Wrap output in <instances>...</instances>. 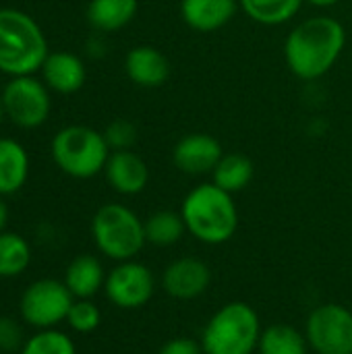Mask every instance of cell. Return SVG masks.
<instances>
[{
	"mask_svg": "<svg viewBox=\"0 0 352 354\" xmlns=\"http://www.w3.org/2000/svg\"><path fill=\"white\" fill-rule=\"evenodd\" d=\"M346 48L344 25L328 15L297 23L284 39L288 71L301 81H317L328 75Z\"/></svg>",
	"mask_w": 352,
	"mask_h": 354,
	"instance_id": "cell-1",
	"label": "cell"
},
{
	"mask_svg": "<svg viewBox=\"0 0 352 354\" xmlns=\"http://www.w3.org/2000/svg\"><path fill=\"white\" fill-rule=\"evenodd\" d=\"M187 232L203 245H224L239 228V207L234 195L218 185L201 183L193 187L180 205Z\"/></svg>",
	"mask_w": 352,
	"mask_h": 354,
	"instance_id": "cell-2",
	"label": "cell"
},
{
	"mask_svg": "<svg viewBox=\"0 0 352 354\" xmlns=\"http://www.w3.org/2000/svg\"><path fill=\"white\" fill-rule=\"evenodd\" d=\"M48 39L35 19L19 8H0V73L23 77L41 71Z\"/></svg>",
	"mask_w": 352,
	"mask_h": 354,
	"instance_id": "cell-3",
	"label": "cell"
},
{
	"mask_svg": "<svg viewBox=\"0 0 352 354\" xmlns=\"http://www.w3.org/2000/svg\"><path fill=\"white\" fill-rule=\"evenodd\" d=\"M257 311L243 301L220 307L201 332L203 354H253L261 338Z\"/></svg>",
	"mask_w": 352,
	"mask_h": 354,
	"instance_id": "cell-4",
	"label": "cell"
},
{
	"mask_svg": "<svg viewBox=\"0 0 352 354\" xmlns=\"http://www.w3.org/2000/svg\"><path fill=\"white\" fill-rule=\"evenodd\" d=\"M50 153L64 174L85 180L104 172L110 147L104 133L85 124H68L52 137Z\"/></svg>",
	"mask_w": 352,
	"mask_h": 354,
	"instance_id": "cell-5",
	"label": "cell"
},
{
	"mask_svg": "<svg viewBox=\"0 0 352 354\" xmlns=\"http://www.w3.org/2000/svg\"><path fill=\"white\" fill-rule=\"evenodd\" d=\"M91 236L98 251L116 263L135 259L147 245L143 220L122 203H106L93 214Z\"/></svg>",
	"mask_w": 352,
	"mask_h": 354,
	"instance_id": "cell-6",
	"label": "cell"
},
{
	"mask_svg": "<svg viewBox=\"0 0 352 354\" xmlns=\"http://www.w3.org/2000/svg\"><path fill=\"white\" fill-rule=\"evenodd\" d=\"M75 297L64 282L54 278H41L27 286L21 295L19 311L21 319L35 330H52L60 322H66Z\"/></svg>",
	"mask_w": 352,
	"mask_h": 354,
	"instance_id": "cell-7",
	"label": "cell"
},
{
	"mask_svg": "<svg viewBox=\"0 0 352 354\" xmlns=\"http://www.w3.org/2000/svg\"><path fill=\"white\" fill-rule=\"evenodd\" d=\"M0 95L6 118H10V122L19 129H37L50 116V91L46 83L33 75L10 77Z\"/></svg>",
	"mask_w": 352,
	"mask_h": 354,
	"instance_id": "cell-8",
	"label": "cell"
},
{
	"mask_svg": "<svg viewBox=\"0 0 352 354\" xmlns=\"http://www.w3.org/2000/svg\"><path fill=\"white\" fill-rule=\"evenodd\" d=\"M309 348L317 354H352V313L344 305L326 303L305 324Z\"/></svg>",
	"mask_w": 352,
	"mask_h": 354,
	"instance_id": "cell-9",
	"label": "cell"
},
{
	"mask_svg": "<svg viewBox=\"0 0 352 354\" xmlns=\"http://www.w3.org/2000/svg\"><path fill=\"white\" fill-rule=\"evenodd\" d=\"M108 301L124 311L145 307L156 292V278L151 270L135 259L120 261L110 270L104 284Z\"/></svg>",
	"mask_w": 352,
	"mask_h": 354,
	"instance_id": "cell-10",
	"label": "cell"
},
{
	"mask_svg": "<svg viewBox=\"0 0 352 354\" xmlns=\"http://www.w3.org/2000/svg\"><path fill=\"white\" fill-rule=\"evenodd\" d=\"M162 290L176 301H193L207 292L212 284V270L197 257H180L162 272Z\"/></svg>",
	"mask_w": 352,
	"mask_h": 354,
	"instance_id": "cell-11",
	"label": "cell"
},
{
	"mask_svg": "<svg viewBox=\"0 0 352 354\" xmlns=\"http://www.w3.org/2000/svg\"><path fill=\"white\" fill-rule=\"evenodd\" d=\"M222 156V143L210 133H189L172 147V164L189 176L212 174Z\"/></svg>",
	"mask_w": 352,
	"mask_h": 354,
	"instance_id": "cell-12",
	"label": "cell"
},
{
	"mask_svg": "<svg viewBox=\"0 0 352 354\" xmlns=\"http://www.w3.org/2000/svg\"><path fill=\"white\" fill-rule=\"evenodd\" d=\"M124 73L131 83L143 89H158L168 83L172 66L168 56L156 46L141 44L127 52Z\"/></svg>",
	"mask_w": 352,
	"mask_h": 354,
	"instance_id": "cell-13",
	"label": "cell"
},
{
	"mask_svg": "<svg viewBox=\"0 0 352 354\" xmlns=\"http://www.w3.org/2000/svg\"><path fill=\"white\" fill-rule=\"evenodd\" d=\"M104 176L118 195L131 197L145 191L149 183V166L133 149L110 151V158L104 168Z\"/></svg>",
	"mask_w": 352,
	"mask_h": 354,
	"instance_id": "cell-14",
	"label": "cell"
},
{
	"mask_svg": "<svg viewBox=\"0 0 352 354\" xmlns=\"http://www.w3.org/2000/svg\"><path fill=\"white\" fill-rule=\"evenodd\" d=\"M183 23L199 33H214L226 27L241 10L239 0H180Z\"/></svg>",
	"mask_w": 352,
	"mask_h": 354,
	"instance_id": "cell-15",
	"label": "cell"
},
{
	"mask_svg": "<svg viewBox=\"0 0 352 354\" xmlns=\"http://www.w3.org/2000/svg\"><path fill=\"white\" fill-rule=\"evenodd\" d=\"M85 62L73 52H50L41 66V81L56 93H75L85 85Z\"/></svg>",
	"mask_w": 352,
	"mask_h": 354,
	"instance_id": "cell-16",
	"label": "cell"
},
{
	"mask_svg": "<svg viewBox=\"0 0 352 354\" xmlns=\"http://www.w3.org/2000/svg\"><path fill=\"white\" fill-rule=\"evenodd\" d=\"M106 272L98 257L93 255H77L66 272H64V284L71 290L75 299H93L106 284Z\"/></svg>",
	"mask_w": 352,
	"mask_h": 354,
	"instance_id": "cell-17",
	"label": "cell"
},
{
	"mask_svg": "<svg viewBox=\"0 0 352 354\" xmlns=\"http://www.w3.org/2000/svg\"><path fill=\"white\" fill-rule=\"evenodd\" d=\"M27 149L10 137H0V197L15 195L17 191H21L27 183Z\"/></svg>",
	"mask_w": 352,
	"mask_h": 354,
	"instance_id": "cell-18",
	"label": "cell"
},
{
	"mask_svg": "<svg viewBox=\"0 0 352 354\" xmlns=\"http://www.w3.org/2000/svg\"><path fill=\"white\" fill-rule=\"evenodd\" d=\"M139 10V0H89L87 21L95 31L114 33L127 27Z\"/></svg>",
	"mask_w": 352,
	"mask_h": 354,
	"instance_id": "cell-19",
	"label": "cell"
},
{
	"mask_svg": "<svg viewBox=\"0 0 352 354\" xmlns=\"http://www.w3.org/2000/svg\"><path fill=\"white\" fill-rule=\"evenodd\" d=\"M253 176H255V166L251 158L234 151V153H224L220 158V162L212 172V183L224 189L226 193L234 195L245 191L251 185Z\"/></svg>",
	"mask_w": 352,
	"mask_h": 354,
	"instance_id": "cell-20",
	"label": "cell"
},
{
	"mask_svg": "<svg viewBox=\"0 0 352 354\" xmlns=\"http://www.w3.org/2000/svg\"><path fill=\"white\" fill-rule=\"evenodd\" d=\"M143 226H145V241L160 249L178 245L187 234L183 214L172 209L154 212L147 220H143Z\"/></svg>",
	"mask_w": 352,
	"mask_h": 354,
	"instance_id": "cell-21",
	"label": "cell"
},
{
	"mask_svg": "<svg viewBox=\"0 0 352 354\" xmlns=\"http://www.w3.org/2000/svg\"><path fill=\"white\" fill-rule=\"evenodd\" d=\"M305 0H239L241 10L255 23L266 27H278L290 23Z\"/></svg>",
	"mask_w": 352,
	"mask_h": 354,
	"instance_id": "cell-22",
	"label": "cell"
},
{
	"mask_svg": "<svg viewBox=\"0 0 352 354\" xmlns=\"http://www.w3.org/2000/svg\"><path fill=\"white\" fill-rule=\"evenodd\" d=\"M309 351L307 336L288 324L268 326L257 344L259 354H309Z\"/></svg>",
	"mask_w": 352,
	"mask_h": 354,
	"instance_id": "cell-23",
	"label": "cell"
},
{
	"mask_svg": "<svg viewBox=\"0 0 352 354\" xmlns=\"http://www.w3.org/2000/svg\"><path fill=\"white\" fill-rule=\"evenodd\" d=\"M31 263V247L17 232H0V278H17Z\"/></svg>",
	"mask_w": 352,
	"mask_h": 354,
	"instance_id": "cell-24",
	"label": "cell"
},
{
	"mask_svg": "<svg viewBox=\"0 0 352 354\" xmlns=\"http://www.w3.org/2000/svg\"><path fill=\"white\" fill-rule=\"evenodd\" d=\"M19 354H77L75 342L60 330H37L29 340H25Z\"/></svg>",
	"mask_w": 352,
	"mask_h": 354,
	"instance_id": "cell-25",
	"label": "cell"
},
{
	"mask_svg": "<svg viewBox=\"0 0 352 354\" xmlns=\"http://www.w3.org/2000/svg\"><path fill=\"white\" fill-rule=\"evenodd\" d=\"M66 324L73 332L77 334H91L100 328L102 324V311L91 299H75Z\"/></svg>",
	"mask_w": 352,
	"mask_h": 354,
	"instance_id": "cell-26",
	"label": "cell"
},
{
	"mask_svg": "<svg viewBox=\"0 0 352 354\" xmlns=\"http://www.w3.org/2000/svg\"><path fill=\"white\" fill-rule=\"evenodd\" d=\"M104 139L110 151L133 149V145L137 143V127L127 118H116L104 129Z\"/></svg>",
	"mask_w": 352,
	"mask_h": 354,
	"instance_id": "cell-27",
	"label": "cell"
},
{
	"mask_svg": "<svg viewBox=\"0 0 352 354\" xmlns=\"http://www.w3.org/2000/svg\"><path fill=\"white\" fill-rule=\"evenodd\" d=\"M23 328L15 319L0 315V353H17L23 348Z\"/></svg>",
	"mask_w": 352,
	"mask_h": 354,
	"instance_id": "cell-28",
	"label": "cell"
},
{
	"mask_svg": "<svg viewBox=\"0 0 352 354\" xmlns=\"http://www.w3.org/2000/svg\"><path fill=\"white\" fill-rule=\"evenodd\" d=\"M158 354H203L201 342L193 340V338H172L166 344H162Z\"/></svg>",
	"mask_w": 352,
	"mask_h": 354,
	"instance_id": "cell-29",
	"label": "cell"
},
{
	"mask_svg": "<svg viewBox=\"0 0 352 354\" xmlns=\"http://www.w3.org/2000/svg\"><path fill=\"white\" fill-rule=\"evenodd\" d=\"M305 2L311 4V6H315V8H330V6L340 4L342 0H305Z\"/></svg>",
	"mask_w": 352,
	"mask_h": 354,
	"instance_id": "cell-30",
	"label": "cell"
},
{
	"mask_svg": "<svg viewBox=\"0 0 352 354\" xmlns=\"http://www.w3.org/2000/svg\"><path fill=\"white\" fill-rule=\"evenodd\" d=\"M6 222H8V207H6L4 199L0 197V232H4V228H6Z\"/></svg>",
	"mask_w": 352,
	"mask_h": 354,
	"instance_id": "cell-31",
	"label": "cell"
},
{
	"mask_svg": "<svg viewBox=\"0 0 352 354\" xmlns=\"http://www.w3.org/2000/svg\"><path fill=\"white\" fill-rule=\"evenodd\" d=\"M4 106H2V95H0V124H2V120H4Z\"/></svg>",
	"mask_w": 352,
	"mask_h": 354,
	"instance_id": "cell-32",
	"label": "cell"
}]
</instances>
